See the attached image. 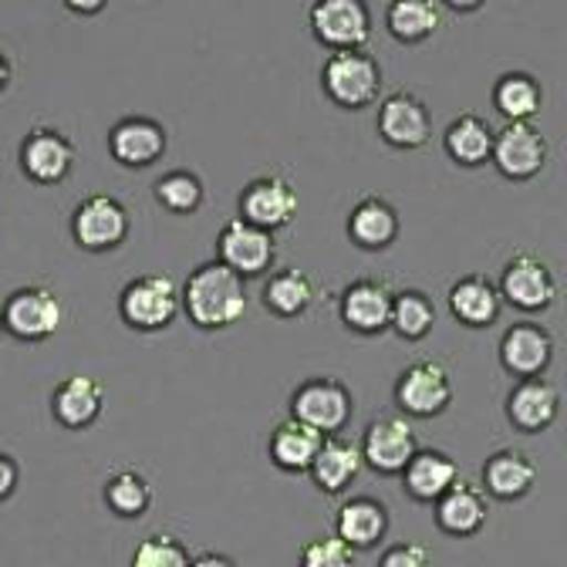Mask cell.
Instances as JSON below:
<instances>
[{
    "label": "cell",
    "mask_w": 567,
    "mask_h": 567,
    "mask_svg": "<svg viewBox=\"0 0 567 567\" xmlns=\"http://www.w3.org/2000/svg\"><path fill=\"white\" fill-rule=\"evenodd\" d=\"M179 305L186 308L189 321L203 331L230 328L247 315L244 277L230 270L224 260H209L186 277Z\"/></svg>",
    "instance_id": "1"
},
{
    "label": "cell",
    "mask_w": 567,
    "mask_h": 567,
    "mask_svg": "<svg viewBox=\"0 0 567 567\" xmlns=\"http://www.w3.org/2000/svg\"><path fill=\"white\" fill-rule=\"evenodd\" d=\"M321 85L328 99L348 112L369 109L382 92V64L365 48L331 51L321 68Z\"/></svg>",
    "instance_id": "2"
},
{
    "label": "cell",
    "mask_w": 567,
    "mask_h": 567,
    "mask_svg": "<svg viewBox=\"0 0 567 567\" xmlns=\"http://www.w3.org/2000/svg\"><path fill=\"white\" fill-rule=\"evenodd\" d=\"M118 315L135 331H163L179 315V288L169 274H142L118 295Z\"/></svg>",
    "instance_id": "3"
},
{
    "label": "cell",
    "mask_w": 567,
    "mask_h": 567,
    "mask_svg": "<svg viewBox=\"0 0 567 567\" xmlns=\"http://www.w3.org/2000/svg\"><path fill=\"white\" fill-rule=\"evenodd\" d=\"M128 230H132L128 206L109 193L85 196L75 206V213H71V237L89 254H105V250L122 247Z\"/></svg>",
    "instance_id": "4"
},
{
    "label": "cell",
    "mask_w": 567,
    "mask_h": 567,
    "mask_svg": "<svg viewBox=\"0 0 567 567\" xmlns=\"http://www.w3.org/2000/svg\"><path fill=\"white\" fill-rule=\"evenodd\" d=\"M291 415L315 425V430L324 433V436H334V433L344 430V425L351 422V415H354L351 389L344 382L331 379V375L305 379L291 395Z\"/></svg>",
    "instance_id": "5"
},
{
    "label": "cell",
    "mask_w": 567,
    "mask_h": 567,
    "mask_svg": "<svg viewBox=\"0 0 567 567\" xmlns=\"http://www.w3.org/2000/svg\"><path fill=\"white\" fill-rule=\"evenodd\" d=\"M0 311H4V331L14 334L18 341H28V344L48 341L64 324L61 298L51 288H41V284L18 288Z\"/></svg>",
    "instance_id": "6"
},
{
    "label": "cell",
    "mask_w": 567,
    "mask_h": 567,
    "mask_svg": "<svg viewBox=\"0 0 567 567\" xmlns=\"http://www.w3.org/2000/svg\"><path fill=\"white\" fill-rule=\"evenodd\" d=\"M501 298L527 315L547 311L557 301V274L550 270V264L530 250H520L517 257L507 260L504 274H501Z\"/></svg>",
    "instance_id": "7"
},
{
    "label": "cell",
    "mask_w": 567,
    "mask_h": 567,
    "mask_svg": "<svg viewBox=\"0 0 567 567\" xmlns=\"http://www.w3.org/2000/svg\"><path fill=\"white\" fill-rule=\"evenodd\" d=\"M395 402L412 419H433L443 415L453 402V379L443 362L419 359L402 369L395 382Z\"/></svg>",
    "instance_id": "8"
},
{
    "label": "cell",
    "mask_w": 567,
    "mask_h": 567,
    "mask_svg": "<svg viewBox=\"0 0 567 567\" xmlns=\"http://www.w3.org/2000/svg\"><path fill=\"white\" fill-rule=\"evenodd\" d=\"M550 146L547 135L530 125V122H507L501 132H493V166L501 169L507 179L514 183H527L534 179L544 166H547Z\"/></svg>",
    "instance_id": "9"
},
{
    "label": "cell",
    "mask_w": 567,
    "mask_h": 567,
    "mask_svg": "<svg viewBox=\"0 0 567 567\" xmlns=\"http://www.w3.org/2000/svg\"><path fill=\"white\" fill-rule=\"evenodd\" d=\"M308 21L311 34L331 51L365 48L372 38V11L365 0H315Z\"/></svg>",
    "instance_id": "10"
},
{
    "label": "cell",
    "mask_w": 567,
    "mask_h": 567,
    "mask_svg": "<svg viewBox=\"0 0 567 567\" xmlns=\"http://www.w3.org/2000/svg\"><path fill=\"white\" fill-rule=\"evenodd\" d=\"M298 206H301L298 189L277 173L250 179L240 193V217L270 234L291 227V220L298 217Z\"/></svg>",
    "instance_id": "11"
},
{
    "label": "cell",
    "mask_w": 567,
    "mask_h": 567,
    "mask_svg": "<svg viewBox=\"0 0 567 567\" xmlns=\"http://www.w3.org/2000/svg\"><path fill=\"white\" fill-rule=\"evenodd\" d=\"M217 254L240 277H260L274 267L277 244H274L270 230H264L244 217H234L230 224H224V230L217 237Z\"/></svg>",
    "instance_id": "12"
},
{
    "label": "cell",
    "mask_w": 567,
    "mask_h": 567,
    "mask_svg": "<svg viewBox=\"0 0 567 567\" xmlns=\"http://www.w3.org/2000/svg\"><path fill=\"white\" fill-rule=\"evenodd\" d=\"M359 446H362L365 466H372L382 476H395L402 473L409 456L419 450V436L405 415H379L369 422Z\"/></svg>",
    "instance_id": "13"
},
{
    "label": "cell",
    "mask_w": 567,
    "mask_h": 567,
    "mask_svg": "<svg viewBox=\"0 0 567 567\" xmlns=\"http://www.w3.org/2000/svg\"><path fill=\"white\" fill-rule=\"evenodd\" d=\"M21 169L28 179L41 186H58L75 169V142H71L61 128L34 125L21 146Z\"/></svg>",
    "instance_id": "14"
},
{
    "label": "cell",
    "mask_w": 567,
    "mask_h": 567,
    "mask_svg": "<svg viewBox=\"0 0 567 567\" xmlns=\"http://www.w3.org/2000/svg\"><path fill=\"white\" fill-rule=\"evenodd\" d=\"M379 135L395 150H422L433 135V112L412 92H392L379 105Z\"/></svg>",
    "instance_id": "15"
},
{
    "label": "cell",
    "mask_w": 567,
    "mask_h": 567,
    "mask_svg": "<svg viewBox=\"0 0 567 567\" xmlns=\"http://www.w3.org/2000/svg\"><path fill=\"white\" fill-rule=\"evenodd\" d=\"M554 348L557 344H554V334L547 324L514 321L501 338V365L517 379L544 375L547 365L554 362Z\"/></svg>",
    "instance_id": "16"
},
{
    "label": "cell",
    "mask_w": 567,
    "mask_h": 567,
    "mask_svg": "<svg viewBox=\"0 0 567 567\" xmlns=\"http://www.w3.org/2000/svg\"><path fill=\"white\" fill-rule=\"evenodd\" d=\"M166 128L156 118L146 115H128L122 122L112 125L109 132V153L115 156V163L128 166V169H146L156 159L166 156Z\"/></svg>",
    "instance_id": "17"
},
{
    "label": "cell",
    "mask_w": 567,
    "mask_h": 567,
    "mask_svg": "<svg viewBox=\"0 0 567 567\" xmlns=\"http://www.w3.org/2000/svg\"><path fill=\"white\" fill-rule=\"evenodd\" d=\"M557 412H560V392L544 375L520 379L507 395V419L517 433L537 436V433L550 430Z\"/></svg>",
    "instance_id": "18"
},
{
    "label": "cell",
    "mask_w": 567,
    "mask_h": 567,
    "mask_svg": "<svg viewBox=\"0 0 567 567\" xmlns=\"http://www.w3.org/2000/svg\"><path fill=\"white\" fill-rule=\"evenodd\" d=\"M392 298L385 280H351L341 291V321L359 334H382L392 321Z\"/></svg>",
    "instance_id": "19"
},
{
    "label": "cell",
    "mask_w": 567,
    "mask_h": 567,
    "mask_svg": "<svg viewBox=\"0 0 567 567\" xmlns=\"http://www.w3.org/2000/svg\"><path fill=\"white\" fill-rule=\"evenodd\" d=\"M105 409V389L92 375H68L51 392V415L64 430H89Z\"/></svg>",
    "instance_id": "20"
},
{
    "label": "cell",
    "mask_w": 567,
    "mask_h": 567,
    "mask_svg": "<svg viewBox=\"0 0 567 567\" xmlns=\"http://www.w3.org/2000/svg\"><path fill=\"white\" fill-rule=\"evenodd\" d=\"M399 476L415 504H436L440 496L460 480V466L443 450H415Z\"/></svg>",
    "instance_id": "21"
},
{
    "label": "cell",
    "mask_w": 567,
    "mask_h": 567,
    "mask_svg": "<svg viewBox=\"0 0 567 567\" xmlns=\"http://www.w3.org/2000/svg\"><path fill=\"white\" fill-rule=\"evenodd\" d=\"M486 517H489L486 489L466 480H456L436 501V524L450 537H473L476 530H483Z\"/></svg>",
    "instance_id": "22"
},
{
    "label": "cell",
    "mask_w": 567,
    "mask_h": 567,
    "mask_svg": "<svg viewBox=\"0 0 567 567\" xmlns=\"http://www.w3.org/2000/svg\"><path fill=\"white\" fill-rule=\"evenodd\" d=\"M365 470V460H362V446L359 443H351L344 436H324L315 463H311V480L321 493H344L354 480L362 476Z\"/></svg>",
    "instance_id": "23"
},
{
    "label": "cell",
    "mask_w": 567,
    "mask_h": 567,
    "mask_svg": "<svg viewBox=\"0 0 567 567\" xmlns=\"http://www.w3.org/2000/svg\"><path fill=\"white\" fill-rule=\"evenodd\" d=\"M537 483V463L530 453L507 446L496 450L486 463H483V489L496 501H520L527 496Z\"/></svg>",
    "instance_id": "24"
},
{
    "label": "cell",
    "mask_w": 567,
    "mask_h": 567,
    "mask_svg": "<svg viewBox=\"0 0 567 567\" xmlns=\"http://www.w3.org/2000/svg\"><path fill=\"white\" fill-rule=\"evenodd\" d=\"M334 534L354 550H369L389 534V507L375 496H351L334 514Z\"/></svg>",
    "instance_id": "25"
},
{
    "label": "cell",
    "mask_w": 567,
    "mask_h": 567,
    "mask_svg": "<svg viewBox=\"0 0 567 567\" xmlns=\"http://www.w3.org/2000/svg\"><path fill=\"white\" fill-rule=\"evenodd\" d=\"M450 311L466 328H489L504 311L501 288L483 274L460 277L450 288Z\"/></svg>",
    "instance_id": "26"
},
{
    "label": "cell",
    "mask_w": 567,
    "mask_h": 567,
    "mask_svg": "<svg viewBox=\"0 0 567 567\" xmlns=\"http://www.w3.org/2000/svg\"><path fill=\"white\" fill-rule=\"evenodd\" d=\"M402 224L399 213L389 199L382 196H365L351 206L348 213V237L359 244L362 250H385L395 244Z\"/></svg>",
    "instance_id": "27"
},
{
    "label": "cell",
    "mask_w": 567,
    "mask_h": 567,
    "mask_svg": "<svg viewBox=\"0 0 567 567\" xmlns=\"http://www.w3.org/2000/svg\"><path fill=\"white\" fill-rule=\"evenodd\" d=\"M321 443H324V433H318L315 425L291 415V419L277 422L267 450H270L274 466H280L284 473H308Z\"/></svg>",
    "instance_id": "28"
},
{
    "label": "cell",
    "mask_w": 567,
    "mask_h": 567,
    "mask_svg": "<svg viewBox=\"0 0 567 567\" xmlns=\"http://www.w3.org/2000/svg\"><path fill=\"white\" fill-rule=\"evenodd\" d=\"M315 280L311 274L298 270V267H284L277 274H270L264 280L260 301L270 315L277 318H301L311 305H315Z\"/></svg>",
    "instance_id": "29"
},
{
    "label": "cell",
    "mask_w": 567,
    "mask_h": 567,
    "mask_svg": "<svg viewBox=\"0 0 567 567\" xmlns=\"http://www.w3.org/2000/svg\"><path fill=\"white\" fill-rule=\"evenodd\" d=\"M443 24V11L436 0H392L385 11V28L402 44L430 41Z\"/></svg>",
    "instance_id": "30"
},
{
    "label": "cell",
    "mask_w": 567,
    "mask_h": 567,
    "mask_svg": "<svg viewBox=\"0 0 567 567\" xmlns=\"http://www.w3.org/2000/svg\"><path fill=\"white\" fill-rule=\"evenodd\" d=\"M443 146H446L453 163L470 166V169L483 166V163H489V153H493V128L486 118L466 112V115L450 122V128L443 135Z\"/></svg>",
    "instance_id": "31"
},
{
    "label": "cell",
    "mask_w": 567,
    "mask_h": 567,
    "mask_svg": "<svg viewBox=\"0 0 567 567\" xmlns=\"http://www.w3.org/2000/svg\"><path fill=\"white\" fill-rule=\"evenodd\" d=\"M493 105L507 122H530L544 105V89L527 71H507L493 89Z\"/></svg>",
    "instance_id": "32"
},
{
    "label": "cell",
    "mask_w": 567,
    "mask_h": 567,
    "mask_svg": "<svg viewBox=\"0 0 567 567\" xmlns=\"http://www.w3.org/2000/svg\"><path fill=\"white\" fill-rule=\"evenodd\" d=\"M105 504L122 520L146 517V511L153 507V483L138 470H118L105 480Z\"/></svg>",
    "instance_id": "33"
},
{
    "label": "cell",
    "mask_w": 567,
    "mask_h": 567,
    "mask_svg": "<svg viewBox=\"0 0 567 567\" xmlns=\"http://www.w3.org/2000/svg\"><path fill=\"white\" fill-rule=\"evenodd\" d=\"M436 324V308L430 301V295L422 291H399L392 298V321L389 328L405 338V341H422Z\"/></svg>",
    "instance_id": "34"
},
{
    "label": "cell",
    "mask_w": 567,
    "mask_h": 567,
    "mask_svg": "<svg viewBox=\"0 0 567 567\" xmlns=\"http://www.w3.org/2000/svg\"><path fill=\"white\" fill-rule=\"evenodd\" d=\"M153 196L163 209L176 213V217H186V213H196L203 206V179L196 173H186V169H173L166 173L163 179H156L153 186Z\"/></svg>",
    "instance_id": "35"
},
{
    "label": "cell",
    "mask_w": 567,
    "mask_h": 567,
    "mask_svg": "<svg viewBox=\"0 0 567 567\" xmlns=\"http://www.w3.org/2000/svg\"><path fill=\"white\" fill-rule=\"evenodd\" d=\"M189 557L193 554H189V547L179 537H173L166 530H156V534H150L146 540L135 547L132 564L135 567H186Z\"/></svg>",
    "instance_id": "36"
},
{
    "label": "cell",
    "mask_w": 567,
    "mask_h": 567,
    "mask_svg": "<svg viewBox=\"0 0 567 567\" xmlns=\"http://www.w3.org/2000/svg\"><path fill=\"white\" fill-rule=\"evenodd\" d=\"M354 550L351 544H344L338 534L334 537H315L305 550H301V564L305 567H354Z\"/></svg>",
    "instance_id": "37"
},
{
    "label": "cell",
    "mask_w": 567,
    "mask_h": 567,
    "mask_svg": "<svg viewBox=\"0 0 567 567\" xmlns=\"http://www.w3.org/2000/svg\"><path fill=\"white\" fill-rule=\"evenodd\" d=\"M430 560L433 554L422 544H395L382 554V567H425Z\"/></svg>",
    "instance_id": "38"
},
{
    "label": "cell",
    "mask_w": 567,
    "mask_h": 567,
    "mask_svg": "<svg viewBox=\"0 0 567 567\" xmlns=\"http://www.w3.org/2000/svg\"><path fill=\"white\" fill-rule=\"evenodd\" d=\"M21 483V466L11 453H0V504L11 501L14 489Z\"/></svg>",
    "instance_id": "39"
},
{
    "label": "cell",
    "mask_w": 567,
    "mask_h": 567,
    "mask_svg": "<svg viewBox=\"0 0 567 567\" xmlns=\"http://www.w3.org/2000/svg\"><path fill=\"white\" fill-rule=\"evenodd\" d=\"M105 4H109V0H64V8H68V11H75V14H82V18L102 14Z\"/></svg>",
    "instance_id": "40"
},
{
    "label": "cell",
    "mask_w": 567,
    "mask_h": 567,
    "mask_svg": "<svg viewBox=\"0 0 567 567\" xmlns=\"http://www.w3.org/2000/svg\"><path fill=\"white\" fill-rule=\"evenodd\" d=\"M11 79H14V64H11L8 51L0 48V92H4V89L11 85Z\"/></svg>",
    "instance_id": "41"
},
{
    "label": "cell",
    "mask_w": 567,
    "mask_h": 567,
    "mask_svg": "<svg viewBox=\"0 0 567 567\" xmlns=\"http://www.w3.org/2000/svg\"><path fill=\"white\" fill-rule=\"evenodd\" d=\"M189 564H199V567H209V564H224V567H230L234 560H230V557H224V554H193V557H189Z\"/></svg>",
    "instance_id": "42"
},
{
    "label": "cell",
    "mask_w": 567,
    "mask_h": 567,
    "mask_svg": "<svg viewBox=\"0 0 567 567\" xmlns=\"http://www.w3.org/2000/svg\"><path fill=\"white\" fill-rule=\"evenodd\" d=\"M443 4L453 11H476V8H483V0H443Z\"/></svg>",
    "instance_id": "43"
},
{
    "label": "cell",
    "mask_w": 567,
    "mask_h": 567,
    "mask_svg": "<svg viewBox=\"0 0 567 567\" xmlns=\"http://www.w3.org/2000/svg\"><path fill=\"white\" fill-rule=\"evenodd\" d=\"M0 331H4V311H0Z\"/></svg>",
    "instance_id": "44"
}]
</instances>
